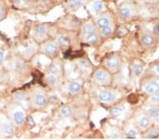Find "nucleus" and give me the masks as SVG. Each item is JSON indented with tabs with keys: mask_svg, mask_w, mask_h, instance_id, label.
<instances>
[{
	"mask_svg": "<svg viewBox=\"0 0 159 140\" xmlns=\"http://www.w3.org/2000/svg\"><path fill=\"white\" fill-rule=\"evenodd\" d=\"M101 33L104 37H110V35H112L113 33V29H112L111 26H107V27H105L103 29H101Z\"/></svg>",
	"mask_w": 159,
	"mask_h": 140,
	"instance_id": "19",
	"label": "nucleus"
},
{
	"mask_svg": "<svg viewBox=\"0 0 159 140\" xmlns=\"http://www.w3.org/2000/svg\"><path fill=\"white\" fill-rule=\"evenodd\" d=\"M1 130L4 134H7V135H11L13 133V127L9 124H3L1 127Z\"/></svg>",
	"mask_w": 159,
	"mask_h": 140,
	"instance_id": "21",
	"label": "nucleus"
},
{
	"mask_svg": "<svg viewBox=\"0 0 159 140\" xmlns=\"http://www.w3.org/2000/svg\"><path fill=\"white\" fill-rule=\"evenodd\" d=\"M84 4V0H71L68 4L67 8L69 10H76Z\"/></svg>",
	"mask_w": 159,
	"mask_h": 140,
	"instance_id": "9",
	"label": "nucleus"
},
{
	"mask_svg": "<svg viewBox=\"0 0 159 140\" xmlns=\"http://www.w3.org/2000/svg\"><path fill=\"white\" fill-rule=\"evenodd\" d=\"M96 25L99 26L100 29L107 27V26H110V19L105 16H100L96 19Z\"/></svg>",
	"mask_w": 159,
	"mask_h": 140,
	"instance_id": "6",
	"label": "nucleus"
},
{
	"mask_svg": "<svg viewBox=\"0 0 159 140\" xmlns=\"http://www.w3.org/2000/svg\"><path fill=\"white\" fill-rule=\"evenodd\" d=\"M16 98L18 101H23L24 99V95L23 93H17Z\"/></svg>",
	"mask_w": 159,
	"mask_h": 140,
	"instance_id": "29",
	"label": "nucleus"
},
{
	"mask_svg": "<svg viewBox=\"0 0 159 140\" xmlns=\"http://www.w3.org/2000/svg\"><path fill=\"white\" fill-rule=\"evenodd\" d=\"M152 124V120L148 116H144L141 118H140L139 120L138 121V126L139 128L142 130H146Z\"/></svg>",
	"mask_w": 159,
	"mask_h": 140,
	"instance_id": "7",
	"label": "nucleus"
},
{
	"mask_svg": "<svg viewBox=\"0 0 159 140\" xmlns=\"http://www.w3.org/2000/svg\"><path fill=\"white\" fill-rule=\"evenodd\" d=\"M14 1H15L16 4H19V5H21V4H24L25 1H26V0H14Z\"/></svg>",
	"mask_w": 159,
	"mask_h": 140,
	"instance_id": "30",
	"label": "nucleus"
},
{
	"mask_svg": "<svg viewBox=\"0 0 159 140\" xmlns=\"http://www.w3.org/2000/svg\"><path fill=\"white\" fill-rule=\"evenodd\" d=\"M107 70L110 72H117L121 67V60L119 56L113 55L107 57L105 62Z\"/></svg>",
	"mask_w": 159,
	"mask_h": 140,
	"instance_id": "3",
	"label": "nucleus"
},
{
	"mask_svg": "<svg viewBox=\"0 0 159 140\" xmlns=\"http://www.w3.org/2000/svg\"><path fill=\"white\" fill-rule=\"evenodd\" d=\"M84 38L86 41L91 45H94L99 42V34L93 23L89 22L84 25L83 28Z\"/></svg>",
	"mask_w": 159,
	"mask_h": 140,
	"instance_id": "1",
	"label": "nucleus"
},
{
	"mask_svg": "<svg viewBox=\"0 0 159 140\" xmlns=\"http://www.w3.org/2000/svg\"><path fill=\"white\" fill-rule=\"evenodd\" d=\"M157 135H158V132L154 131H154L151 132V133L148 135L147 137L148 138H155V137H156Z\"/></svg>",
	"mask_w": 159,
	"mask_h": 140,
	"instance_id": "28",
	"label": "nucleus"
},
{
	"mask_svg": "<svg viewBox=\"0 0 159 140\" xmlns=\"http://www.w3.org/2000/svg\"><path fill=\"white\" fill-rule=\"evenodd\" d=\"M46 32V29L45 26H38L35 29V33L38 35H43Z\"/></svg>",
	"mask_w": 159,
	"mask_h": 140,
	"instance_id": "25",
	"label": "nucleus"
},
{
	"mask_svg": "<svg viewBox=\"0 0 159 140\" xmlns=\"http://www.w3.org/2000/svg\"><path fill=\"white\" fill-rule=\"evenodd\" d=\"M151 101L154 103H159V95L156 94V93L153 94V96L151 99Z\"/></svg>",
	"mask_w": 159,
	"mask_h": 140,
	"instance_id": "27",
	"label": "nucleus"
},
{
	"mask_svg": "<svg viewBox=\"0 0 159 140\" xmlns=\"http://www.w3.org/2000/svg\"><path fill=\"white\" fill-rule=\"evenodd\" d=\"M143 69H144L143 66L140 65V64H135V65H134L133 67H132V71H133L134 75L136 76V77L140 76L141 73H142Z\"/></svg>",
	"mask_w": 159,
	"mask_h": 140,
	"instance_id": "17",
	"label": "nucleus"
},
{
	"mask_svg": "<svg viewBox=\"0 0 159 140\" xmlns=\"http://www.w3.org/2000/svg\"><path fill=\"white\" fill-rule=\"evenodd\" d=\"M46 103V99L43 95L38 94L35 97V104L38 106H43Z\"/></svg>",
	"mask_w": 159,
	"mask_h": 140,
	"instance_id": "18",
	"label": "nucleus"
},
{
	"mask_svg": "<svg viewBox=\"0 0 159 140\" xmlns=\"http://www.w3.org/2000/svg\"><path fill=\"white\" fill-rule=\"evenodd\" d=\"M141 42H142L143 45L146 47L152 46L154 44V38L150 34H144L141 37Z\"/></svg>",
	"mask_w": 159,
	"mask_h": 140,
	"instance_id": "8",
	"label": "nucleus"
},
{
	"mask_svg": "<svg viewBox=\"0 0 159 140\" xmlns=\"http://www.w3.org/2000/svg\"><path fill=\"white\" fill-rule=\"evenodd\" d=\"M93 79L97 84L107 86L111 84V76L110 71L105 69H99L93 74Z\"/></svg>",
	"mask_w": 159,
	"mask_h": 140,
	"instance_id": "2",
	"label": "nucleus"
},
{
	"mask_svg": "<svg viewBox=\"0 0 159 140\" xmlns=\"http://www.w3.org/2000/svg\"><path fill=\"white\" fill-rule=\"evenodd\" d=\"M137 135V132L134 129H130V130H128V132H127V136H128L129 138H136Z\"/></svg>",
	"mask_w": 159,
	"mask_h": 140,
	"instance_id": "26",
	"label": "nucleus"
},
{
	"mask_svg": "<svg viewBox=\"0 0 159 140\" xmlns=\"http://www.w3.org/2000/svg\"><path fill=\"white\" fill-rule=\"evenodd\" d=\"M45 51L48 54L50 55H54L57 52V47L54 44H48L45 48Z\"/></svg>",
	"mask_w": 159,
	"mask_h": 140,
	"instance_id": "13",
	"label": "nucleus"
},
{
	"mask_svg": "<svg viewBox=\"0 0 159 140\" xmlns=\"http://www.w3.org/2000/svg\"><path fill=\"white\" fill-rule=\"evenodd\" d=\"M99 99L100 101L104 103L112 102L115 99V95L110 91L103 90V91H100L99 93Z\"/></svg>",
	"mask_w": 159,
	"mask_h": 140,
	"instance_id": "5",
	"label": "nucleus"
},
{
	"mask_svg": "<svg viewBox=\"0 0 159 140\" xmlns=\"http://www.w3.org/2000/svg\"><path fill=\"white\" fill-rule=\"evenodd\" d=\"M3 59H4V53L2 52H0V62H2Z\"/></svg>",
	"mask_w": 159,
	"mask_h": 140,
	"instance_id": "32",
	"label": "nucleus"
},
{
	"mask_svg": "<svg viewBox=\"0 0 159 140\" xmlns=\"http://www.w3.org/2000/svg\"><path fill=\"white\" fill-rule=\"evenodd\" d=\"M156 72L159 74V64L158 65H157L156 67Z\"/></svg>",
	"mask_w": 159,
	"mask_h": 140,
	"instance_id": "34",
	"label": "nucleus"
},
{
	"mask_svg": "<svg viewBox=\"0 0 159 140\" xmlns=\"http://www.w3.org/2000/svg\"><path fill=\"white\" fill-rule=\"evenodd\" d=\"M44 1H49L50 0H44Z\"/></svg>",
	"mask_w": 159,
	"mask_h": 140,
	"instance_id": "36",
	"label": "nucleus"
},
{
	"mask_svg": "<svg viewBox=\"0 0 159 140\" xmlns=\"http://www.w3.org/2000/svg\"><path fill=\"white\" fill-rule=\"evenodd\" d=\"M147 113L148 114H149V116L152 117V118H158L159 116L158 109H157L156 108H154V107L148 108Z\"/></svg>",
	"mask_w": 159,
	"mask_h": 140,
	"instance_id": "20",
	"label": "nucleus"
},
{
	"mask_svg": "<svg viewBox=\"0 0 159 140\" xmlns=\"http://www.w3.org/2000/svg\"><path fill=\"white\" fill-rule=\"evenodd\" d=\"M124 111V108H122V107H114L110 110V113L113 117L119 118V117L122 116Z\"/></svg>",
	"mask_w": 159,
	"mask_h": 140,
	"instance_id": "14",
	"label": "nucleus"
},
{
	"mask_svg": "<svg viewBox=\"0 0 159 140\" xmlns=\"http://www.w3.org/2000/svg\"><path fill=\"white\" fill-rule=\"evenodd\" d=\"M24 114L21 111H16L14 114V122H16V124H18V125L23 123V121H24Z\"/></svg>",
	"mask_w": 159,
	"mask_h": 140,
	"instance_id": "11",
	"label": "nucleus"
},
{
	"mask_svg": "<svg viewBox=\"0 0 159 140\" xmlns=\"http://www.w3.org/2000/svg\"><path fill=\"white\" fill-rule=\"evenodd\" d=\"M73 110L70 106H64L63 108L61 109V114L65 118H69L72 116Z\"/></svg>",
	"mask_w": 159,
	"mask_h": 140,
	"instance_id": "16",
	"label": "nucleus"
},
{
	"mask_svg": "<svg viewBox=\"0 0 159 140\" xmlns=\"http://www.w3.org/2000/svg\"><path fill=\"white\" fill-rule=\"evenodd\" d=\"M120 14L124 19H127L131 16V10L128 7H122L120 9Z\"/></svg>",
	"mask_w": 159,
	"mask_h": 140,
	"instance_id": "15",
	"label": "nucleus"
},
{
	"mask_svg": "<svg viewBox=\"0 0 159 140\" xmlns=\"http://www.w3.org/2000/svg\"><path fill=\"white\" fill-rule=\"evenodd\" d=\"M141 1H153L154 0H141Z\"/></svg>",
	"mask_w": 159,
	"mask_h": 140,
	"instance_id": "35",
	"label": "nucleus"
},
{
	"mask_svg": "<svg viewBox=\"0 0 159 140\" xmlns=\"http://www.w3.org/2000/svg\"><path fill=\"white\" fill-rule=\"evenodd\" d=\"M58 42L62 46H68L69 44V40L66 36H60L58 39Z\"/></svg>",
	"mask_w": 159,
	"mask_h": 140,
	"instance_id": "22",
	"label": "nucleus"
},
{
	"mask_svg": "<svg viewBox=\"0 0 159 140\" xmlns=\"http://www.w3.org/2000/svg\"><path fill=\"white\" fill-rule=\"evenodd\" d=\"M28 122H29V123L30 124H31V125H33V124H35V123H34V121L33 120V119L31 118H28Z\"/></svg>",
	"mask_w": 159,
	"mask_h": 140,
	"instance_id": "31",
	"label": "nucleus"
},
{
	"mask_svg": "<svg viewBox=\"0 0 159 140\" xmlns=\"http://www.w3.org/2000/svg\"><path fill=\"white\" fill-rule=\"evenodd\" d=\"M82 89V86L78 82H71L69 86V91L71 93H77Z\"/></svg>",
	"mask_w": 159,
	"mask_h": 140,
	"instance_id": "10",
	"label": "nucleus"
},
{
	"mask_svg": "<svg viewBox=\"0 0 159 140\" xmlns=\"http://www.w3.org/2000/svg\"><path fill=\"white\" fill-rule=\"evenodd\" d=\"M47 81H48V84L51 86H54L57 82V78H56V75L54 74H50L47 77Z\"/></svg>",
	"mask_w": 159,
	"mask_h": 140,
	"instance_id": "23",
	"label": "nucleus"
},
{
	"mask_svg": "<svg viewBox=\"0 0 159 140\" xmlns=\"http://www.w3.org/2000/svg\"><path fill=\"white\" fill-rule=\"evenodd\" d=\"M103 9V3L101 0H96L92 4V10L96 13H99Z\"/></svg>",
	"mask_w": 159,
	"mask_h": 140,
	"instance_id": "12",
	"label": "nucleus"
},
{
	"mask_svg": "<svg viewBox=\"0 0 159 140\" xmlns=\"http://www.w3.org/2000/svg\"><path fill=\"white\" fill-rule=\"evenodd\" d=\"M49 71L50 74L57 75V74H58L60 72V68L58 66H57V65H52L50 67Z\"/></svg>",
	"mask_w": 159,
	"mask_h": 140,
	"instance_id": "24",
	"label": "nucleus"
},
{
	"mask_svg": "<svg viewBox=\"0 0 159 140\" xmlns=\"http://www.w3.org/2000/svg\"><path fill=\"white\" fill-rule=\"evenodd\" d=\"M3 14H4V9L2 7H0V16H1Z\"/></svg>",
	"mask_w": 159,
	"mask_h": 140,
	"instance_id": "33",
	"label": "nucleus"
},
{
	"mask_svg": "<svg viewBox=\"0 0 159 140\" xmlns=\"http://www.w3.org/2000/svg\"><path fill=\"white\" fill-rule=\"evenodd\" d=\"M144 90L146 93L151 95L157 93L159 91V84L155 81H152L145 85Z\"/></svg>",
	"mask_w": 159,
	"mask_h": 140,
	"instance_id": "4",
	"label": "nucleus"
}]
</instances>
